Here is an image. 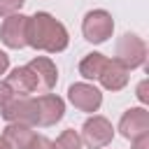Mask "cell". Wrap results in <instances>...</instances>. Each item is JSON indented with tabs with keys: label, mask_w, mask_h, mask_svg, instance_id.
Here are the masks:
<instances>
[{
	"label": "cell",
	"mask_w": 149,
	"mask_h": 149,
	"mask_svg": "<svg viewBox=\"0 0 149 149\" xmlns=\"http://www.w3.org/2000/svg\"><path fill=\"white\" fill-rule=\"evenodd\" d=\"M26 26H28V16H23V14L5 16L2 28H0L2 44L9 49H23L26 47Z\"/></svg>",
	"instance_id": "cell-8"
},
{
	"label": "cell",
	"mask_w": 149,
	"mask_h": 149,
	"mask_svg": "<svg viewBox=\"0 0 149 149\" xmlns=\"http://www.w3.org/2000/svg\"><path fill=\"white\" fill-rule=\"evenodd\" d=\"M26 0H0V16H9V14H16L21 7H23Z\"/></svg>",
	"instance_id": "cell-16"
},
{
	"label": "cell",
	"mask_w": 149,
	"mask_h": 149,
	"mask_svg": "<svg viewBox=\"0 0 149 149\" xmlns=\"http://www.w3.org/2000/svg\"><path fill=\"white\" fill-rule=\"evenodd\" d=\"M9 98H12V91H9V86H7L5 81H0V109H2V105H5Z\"/></svg>",
	"instance_id": "cell-19"
},
{
	"label": "cell",
	"mask_w": 149,
	"mask_h": 149,
	"mask_svg": "<svg viewBox=\"0 0 149 149\" xmlns=\"http://www.w3.org/2000/svg\"><path fill=\"white\" fill-rule=\"evenodd\" d=\"M81 33L93 44L107 42L112 37V33H114V19H112V14L105 12V9H91L84 16V21H81Z\"/></svg>",
	"instance_id": "cell-2"
},
{
	"label": "cell",
	"mask_w": 149,
	"mask_h": 149,
	"mask_svg": "<svg viewBox=\"0 0 149 149\" xmlns=\"http://www.w3.org/2000/svg\"><path fill=\"white\" fill-rule=\"evenodd\" d=\"M130 142H133V149H149V135H140Z\"/></svg>",
	"instance_id": "cell-18"
},
{
	"label": "cell",
	"mask_w": 149,
	"mask_h": 149,
	"mask_svg": "<svg viewBox=\"0 0 149 149\" xmlns=\"http://www.w3.org/2000/svg\"><path fill=\"white\" fill-rule=\"evenodd\" d=\"M147 58V44L142 42V37H137L135 33H126L119 42H116V61L123 63L128 70L140 68Z\"/></svg>",
	"instance_id": "cell-5"
},
{
	"label": "cell",
	"mask_w": 149,
	"mask_h": 149,
	"mask_svg": "<svg viewBox=\"0 0 149 149\" xmlns=\"http://www.w3.org/2000/svg\"><path fill=\"white\" fill-rule=\"evenodd\" d=\"M28 65H30L33 72L37 74L40 91H42V93H49V91L56 86V81H58V70H56L54 61H49V58H44V56H37V58H33Z\"/></svg>",
	"instance_id": "cell-12"
},
{
	"label": "cell",
	"mask_w": 149,
	"mask_h": 149,
	"mask_svg": "<svg viewBox=\"0 0 149 149\" xmlns=\"http://www.w3.org/2000/svg\"><path fill=\"white\" fill-rule=\"evenodd\" d=\"M0 149H14V147H12V144H9V142H7V140L0 135Z\"/></svg>",
	"instance_id": "cell-22"
},
{
	"label": "cell",
	"mask_w": 149,
	"mask_h": 149,
	"mask_svg": "<svg viewBox=\"0 0 149 149\" xmlns=\"http://www.w3.org/2000/svg\"><path fill=\"white\" fill-rule=\"evenodd\" d=\"M37 105V126H54L65 114V102L54 93H42L35 98Z\"/></svg>",
	"instance_id": "cell-9"
},
{
	"label": "cell",
	"mask_w": 149,
	"mask_h": 149,
	"mask_svg": "<svg viewBox=\"0 0 149 149\" xmlns=\"http://www.w3.org/2000/svg\"><path fill=\"white\" fill-rule=\"evenodd\" d=\"M128 68L123 63H119L116 58H107L100 74H98V81L107 88V91H121L126 84H128Z\"/></svg>",
	"instance_id": "cell-11"
},
{
	"label": "cell",
	"mask_w": 149,
	"mask_h": 149,
	"mask_svg": "<svg viewBox=\"0 0 149 149\" xmlns=\"http://www.w3.org/2000/svg\"><path fill=\"white\" fill-rule=\"evenodd\" d=\"M137 98H140L142 102L149 100V95H147V81H140V86H137Z\"/></svg>",
	"instance_id": "cell-20"
},
{
	"label": "cell",
	"mask_w": 149,
	"mask_h": 149,
	"mask_svg": "<svg viewBox=\"0 0 149 149\" xmlns=\"http://www.w3.org/2000/svg\"><path fill=\"white\" fill-rule=\"evenodd\" d=\"M2 137L14 147V149H28L35 133H33V126H26V123H7L5 130H2Z\"/></svg>",
	"instance_id": "cell-13"
},
{
	"label": "cell",
	"mask_w": 149,
	"mask_h": 149,
	"mask_svg": "<svg viewBox=\"0 0 149 149\" xmlns=\"http://www.w3.org/2000/svg\"><path fill=\"white\" fill-rule=\"evenodd\" d=\"M7 68H9V56H7L5 51H0V74H5Z\"/></svg>",
	"instance_id": "cell-21"
},
{
	"label": "cell",
	"mask_w": 149,
	"mask_h": 149,
	"mask_svg": "<svg viewBox=\"0 0 149 149\" xmlns=\"http://www.w3.org/2000/svg\"><path fill=\"white\" fill-rule=\"evenodd\" d=\"M119 133L126 140H135L140 135H149V112L144 107L126 109L121 121H119Z\"/></svg>",
	"instance_id": "cell-7"
},
{
	"label": "cell",
	"mask_w": 149,
	"mask_h": 149,
	"mask_svg": "<svg viewBox=\"0 0 149 149\" xmlns=\"http://www.w3.org/2000/svg\"><path fill=\"white\" fill-rule=\"evenodd\" d=\"M105 61H107V58H105L102 54H98V51L86 54V56L81 58V63H79V74H81L84 79H98Z\"/></svg>",
	"instance_id": "cell-14"
},
{
	"label": "cell",
	"mask_w": 149,
	"mask_h": 149,
	"mask_svg": "<svg viewBox=\"0 0 149 149\" xmlns=\"http://www.w3.org/2000/svg\"><path fill=\"white\" fill-rule=\"evenodd\" d=\"M28 149H54V142H51L47 135H35Z\"/></svg>",
	"instance_id": "cell-17"
},
{
	"label": "cell",
	"mask_w": 149,
	"mask_h": 149,
	"mask_svg": "<svg viewBox=\"0 0 149 149\" xmlns=\"http://www.w3.org/2000/svg\"><path fill=\"white\" fill-rule=\"evenodd\" d=\"M68 98L70 102L81 109V112H98V107L102 105V93L93 86V84H86V81H77L68 88Z\"/></svg>",
	"instance_id": "cell-6"
},
{
	"label": "cell",
	"mask_w": 149,
	"mask_h": 149,
	"mask_svg": "<svg viewBox=\"0 0 149 149\" xmlns=\"http://www.w3.org/2000/svg\"><path fill=\"white\" fill-rule=\"evenodd\" d=\"M54 149H81V137H79V133L72 130V128L63 130V133L56 137Z\"/></svg>",
	"instance_id": "cell-15"
},
{
	"label": "cell",
	"mask_w": 149,
	"mask_h": 149,
	"mask_svg": "<svg viewBox=\"0 0 149 149\" xmlns=\"http://www.w3.org/2000/svg\"><path fill=\"white\" fill-rule=\"evenodd\" d=\"M79 137H81V142H84L88 149H102V147H107V144L112 142L114 128H112V123H109L105 116L93 114V116H88V119L84 121Z\"/></svg>",
	"instance_id": "cell-4"
},
{
	"label": "cell",
	"mask_w": 149,
	"mask_h": 149,
	"mask_svg": "<svg viewBox=\"0 0 149 149\" xmlns=\"http://www.w3.org/2000/svg\"><path fill=\"white\" fill-rule=\"evenodd\" d=\"M2 119L7 123H26V126H37V105L35 98L28 95H12L2 105Z\"/></svg>",
	"instance_id": "cell-3"
},
{
	"label": "cell",
	"mask_w": 149,
	"mask_h": 149,
	"mask_svg": "<svg viewBox=\"0 0 149 149\" xmlns=\"http://www.w3.org/2000/svg\"><path fill=\"white\" fill-rule=\"evenodd\" d=\"M70 37L68 30L61 21H56L51 14L47 12H37L35 16H28V26H26V44H30L37 51H49V54H58L68 47Z\"/></svg>",
	"instance_id": "cell-1"
},
{
	"label": "cell",
	"mask_w": 149,
	"mask_h": 149,
	"mask_svg": "<svg viewBox=\"0 0 149 149\" xmlns=\"http://www.w3.org/2000/svg\"><path fill=\"white\" fill-rule=\"evenodd\" d=\"M5 84L9 86L12 95H30V93L40 91V84H37V74L33 72V68H30V65H21V68H14V70L7 74Z\"/></svg>",
	"instance_id": "cell-10"
}]
</instances>
